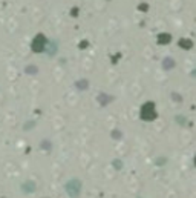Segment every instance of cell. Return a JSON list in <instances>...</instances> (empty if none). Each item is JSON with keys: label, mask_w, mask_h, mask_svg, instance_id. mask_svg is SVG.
Wrapping results in <instances>:
<instances>
[{"label": "cell", "mask_w": 196, "mask_h": 198, "mask_svg": "<svg viewBox=\"0 0 196 198\" xmlns=\"http://www.w3.org/2000/svg\"><path fill=\"white\" fill-rule=\"evenodd\" d=\"M160 42H161V43H167V42H169V36H161Z\"/></svg>", "instance_id": "277c9868"}, {"label": "cell", "mask_w": 196, "mask_h": 198, "mask_svg": "<svg viewBox=\"0 0 196 198\" xmlns=\"http://www.w3.org/2000/svg\"><path fill=\"white\" fill-rule=\"evenodd\" d=\"M181 46H185V48H190V46H192V43H190V42H181Z\"/></svg>", "instance_id": "5b68a950"}, {"label": "cell", "mask_w": 196, "mask_h": 198, "mask_svg": "<svg viewBox=\"0 0 196 198\" xmlns=\"http://www.w3.org/2000/svg\"><path fill=\"white\" fill-rule=\"evenodd\" d=\"M156 117V112H155V105L152 101L146 103L141 109V118L143 120H153Z\"/></svg>", "instance_id": "6da1fadb"}, {"label": "cell", "mask_w": 196, "mask_h": 198, "mask_svg": "<svg viewBox=\"0 0 196 198\" xmlns=\"http://www.w3.org/2000/svg\"><path fill=\"white\" fill-rule=\"evenodd\" d=\"M45 45H46V40H45V37L41 36H37L34 38V43H32V49L36 51V52H41L43 49H45Z\"/></svg>", "instance_id": "3957f363"}, {"label": "cell", "mask_w": 196, "mask_h": 198, "mask_svg": "<svg viewBox=\"0 0 196 198\" xmlns=\"http://www.w3.org/2000/svg\"><path fill=\"white\" fill-rule=\"evenodd\" d=\"M80 189H81V186H80V183H78L77 180H72V181H69V183L66 184V191H68L69 197H72V198H77V197H78V194H80Z\"/></svg>", "instance_id": "7a4b0ae2"}]
</instances>
